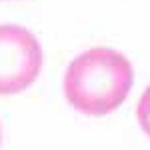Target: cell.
Segmentation results:
<instances>
[{
	"mask_svg": "<svg viewBox=\"0 0 150 150\" xmlns=\"http://www.w3.org/2000/svg\"><path fill=\"white\" fill-rule=\"evenodd\" d=\"M0 142H2V136H0Z\"/></svg>",
	"mask_w": 150,
	"mask_h": 150,
	"instance_id": "277c9868",
	"label": "cell"
},
{
	"mask_svg": "<svg viewBox=\"0 0 150 150\" xmlns=\"http://www.w3.org/2000/svg\"><path fill=\"white\" fill-rule=\"evenodd\" d=\"M136 120H138L142 132H146V136H150V84L146 86V90L142 92L136 106Z\"/></svg>",
	"mask_w": 150,
	"mask_h": 150,
	"instance_id": "3957f363",
	"label": "cell"
},
{
	"mask_svg": "<svg viewBox=\"0 0 150 150\" xmlns=\"http://www.w3.org/2000/svg\"><path fill=\"white\" fill-rule=\"evenodd\" d=\"M134 82L132 64L110 46H94L74 58L64 74V96L72 108L90 118L114 112Z\"/></svg>",
	"mask_w": 150,
	"mask_h": 150,
	"instance_id": "6da1fadb",
	"label": "cell"
},
{
	"mask_svg": "<svg viewBox=\"0 0 150 150\" xmlns=\"http://www.w3.org/2000/svg\"><path fill=\"white\" fill-rule=\"evenodd\" d=\"M44 64L42 46L28 28L0 24V96L18 94L36 82Z\"/></svg>",
	"mask_w": 150,
	"mask_h": 150,
	"instance_id": "7a4b0ae2",
	"label": "cell"
}]
</instances>
